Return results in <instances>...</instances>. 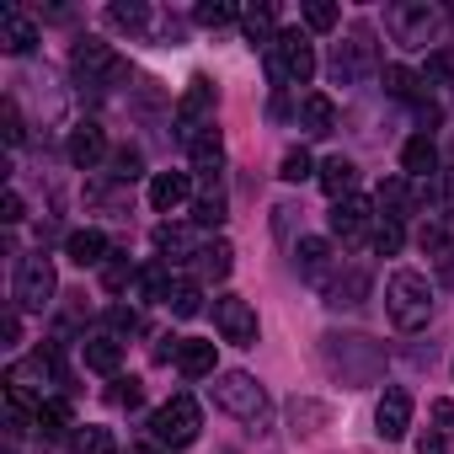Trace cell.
I'll use <instances>...</instances> for the list:
<instances>
[{"label":"cell","mask_w":454,"mask_h":454,"mask_svg":"<svg viewBox=\"0 0 454 454\" xmlns=\"http://www.w3.org/2000/svg\"><path fill=\"white\" fill-rule=\"evenodd\" d=\"M321 364H326V374H332L342 390H369V385L385 380L390 353H385V342H374L369 332H326V337H321Z\"/></svg>","instance_id":"cell-1"},{"label":"cell","mask_w":454,"mask_h":454,"mask_svg":"<svg viewBox=\"0 0 454 454\" xmlns=\"http://www.w3.org/2000/svg\"><path fill=\"white\" fill-rule=\"evenodd\" d=\"M433 310H438L433 284H427L417 268H395V273H390V284H385V316H390V326L417 332V326H427V321H433Z\"/></svg>","instance_id":"cell-2"},{"label":"cell","mask_w":454,"mask_h":454,"mask_svg":"<svg viewBox=\"0 0 454 454\" xmlns=\"http://www.w3.org/2000/svg\"><path fill=\"white\" fill-rule=\"evenodd\" d=\"M443 27H449V12L433 6V0H395V6L385 12V33H390L401 49H427V43L438 49Z\"/></svg>","instance_id":"cell-3"},{"label":"cell","mask_w":454,"mask_h":454,"mask_svg":"<svg viewBox=\"0 0 454 454\" xmlns=\"http://www.w3.org/2000/svg\"><path fill=\"white\" fill-rule=\"evenodd\" d=\"M208 395H214V406H219V411H231L236 422L268 427V411H273V401H268V390H262V385H257L247 369H224V374H214Z\"/></svg>","instance_id":"cell-4"},{"label":"cell","mask_w":454,"mask_h":454,"mask_svg":"<svg viewBox=\"0 0 454 454\" xmlns=\"http://www.w3.org/2000/svg\"><path fill=\"white\" fill-rule=\"evenodd\" d=\"M59 294V278H54V257L38 247V252H22L17 257V273H12V305L22 316H43Z\"/></svg>","instance_id":"cell-5"},{"label":"cell","mask_w":454,"mask_h":454,"mask_svg":"<svg viewBox=\"0 0 454 454\" xmlns=\"http://www.w3.org/2000/svg\"><path fill=\"white\" fill-rule=\"evenodd\" d=\"M70 70H75L81 91H113V86L129 81V59L113 43H102V38H81L70 49Z\"/></svg>","instance_id":"cell-6"},{"label":"cell","mask_w":454,"mask_h":454,"mask_svg":"<svg viewBox=\"0 0 454 454\" xmlns=\"http://www.w3.org/2000/svg\"><path fill=\"white\" fill-rule=\"evenodd\" d=\"M316 75V43L300 27H284L268 49V81L273 86H310Z\"/></svg>","instance_id":"cell-7"},{"label":"cell","mask_w":454,"mask_h":454,"mask_svg":"<svg viewBox=\"0 0 454 454\" xmlns=\"http://www.w3.org/2000/svg\"><path fill=\"white\" fill-rule=\"evenodd\" d=\"M214 107H219L214 81H208V75H192V81H187V91H182V102H176V113H171V139L187 150L198 134H208V129H214Z\"/></svg>","instance_id":"cell-8"},{"label":"cell","mask_w":454,"mask_h":454,"mask_svg":"<svg viewBox=\"0 0 454 454\" xmlns=\"http://www.w3.org/2000/svg\"><path fill=\"white\" fill-rule=\"evenodd\" d=\"M198 427H203V417H198V401H192L187 390H176L166 406L150 411V433H155V443H166V449H187V443L198 438Z\"/></svg>","instance_id":"cell-9"},{"label":"cell","mask_w":454,"mask_h":454,"mask_svg":"<svg viewBox=\"0 0 454 454\" xmlns=\"http://www.w3.org/2000/svg\"><path fill=\"white\" fill-rule=\"evenodd\" d=\"M369 289H374V273H369V262H358V257H342V268L326 278L321 300H326L332 310H358V305L369 300Z\"/></svg>","instance_id":"cell-10"},{"label":"cell","mask_w":454,"mask_h":454,"mask_svg":"<svg viewBox=\"0 0 454 454\" xmlns=\"http://www.w3.org/2000/svg\"><path fill=\"white\" fill-rule=\"evenodd\" d=\"M214 332L231 342V348H252L257 342V310L241 294H219L214 300Z\"/></svg>","instance_id":"cell-11"},{"label":"cell","mask_w":454,"mask_h":454,"mask_svg":"<svg viewBox=\"0 0 454 454\" xmlns=\"http://www.w3.org/2000/svg\"><path fill=\"white\" fill-rule=\"evenodd\" d=\"M294 268H300L305 284L326 289V278L342 268V252H337L332 241H321V236H300V247H294Z\"/></svg>","instance_id":"cell-12"},{"label":"cell","mask_w":454,"mask_h":454,"mask_svg":"<svg viewBox=\"0 0 454 454\" xmlns=\"http://www.w3.org/2000/svg\"><path fill=\"white\" fill-rule=\"evenodd\" d=\"M65 160H70L75 171H97L102 160H113L102 123H75V129H70V139H65Z\"/></svg>","instance_id":"cell-13"},{"label":"cell","mask_w":454,"mask_h":454,"mask_svg":"<svg viewBox=\"0 0 454 454\" xmlns=\"http://www.w3.org/2000/svg\"><path fill=\"white\" fill-rule=\"evenodd\" d=\"M406 427H411V390L390 385V390L380 395V406H374V433H380L385 443H401Z\"/></svg>","instance_id":"cell-14"},{"label":"cell","mask_w":454,"mask_h":454,"mask_svg":"<svg viewBox=\"0 0 454 454\" xmlns=\"http://www.w3.org/2000/svg\"><path fill=\"white\" fill-rule=\"evenodd\" d=\"M38 43H43V33H38V22H33L27 12H17V6H6V12H0V54L27 59Z\"/></svg>","instance_id":"cell-15"},{"label":"cell","mask_w":454,"mask_h":454,"mask_svg":"<svg viewBox=\"0 0 454 454\" xmlns=\"http://www.w3.org/2000/svg\"><path fill=\"white\" fill-rule=\"evenodd\" d=\"M374 203H364V198H342V203H332V214H326V224H332V236L337 241H364L369 231H374Z\"/></svg>","instance_id":"cell-16"},{"label":"cell","mask_w":454,"mask_h":454,"mask_svg":"<svg viewBox=\"0 0 454 454\" xmlns=\"http://www.w3.org/2000/svg\"><path fill=\"white\" fill-rule=\"evenodd\" d=\"M224 219H231V198H224V171H219V176H198L192 224H203V231H219Z\"/></svg>","instance_id":"cell-17"},{"label":"cell","mask_w":454,"mask_h":454,"mask_svg":"<svg viewBox=\"0 0 454 454\" xmlns=\"http://www.w3.org/2000/svg\"><path fill=\"white\" fill-rule=\"evenodd\" d=\"M236 268V247L231 241H203L192 257V284H224Z\"/></svg>","instance_id":"cell-18"},{"label":"cell","mask_w":454,"mask_h":454,"mask_svg":"<svg viewBox=\"0 0 454 454\" xmlns=\"http://www.w3.org/2000/svg\"><path fill=\"white\" fill-rule=\"evenodd\" d=\"M198 192H192V176L187 171H155L150 176V208L155 214H171V208H182V203H192Z\"/></svg>","instance_id":"cell-19"},{"label":"cell","mask_w":454,"mask_h":454,"mask_svg":"<svg viewBox=\"0 0 454 454\" xmlns=\"http://www.w3.org/2000/svg\"><path fill=\"white\" fill-rule=\"evenodd\" d=\"M81 358H86V369H91V374H107V380H118V369H123V342H118L113 332L81 337Z\"/></svg>","instance_id":"cell-20"},{"label":"cell","mask_w":454,"mask_h":454,"mask_svg":"<svg viewBox=\"0 0 454 454\" xmlns=\"http://www.w3.org/2000/svg\"><path fill=\"white\" fill-rule=\"evenodd\" d=\"M65 257H70L75 268H102V262L113 257V241L86 224V231H70V236H65Z\"/></svg>","instance_id":"cell-21"},{"label":"cell","mask_w":454,"mask_h":454,"mask_svg":"<svg viewBox=\"0 0 454 454\" xmlns=\"http://www.w3.org/2000/svg\"><path fill=\"white\" fill-rule=\"evenodd\" d=\"M198 247H203V241L187 231V224H171V219H166V224H155V252H160V262H166V268H171V262H192V257H198Z\"/></svg>","instance_id":"cell-22"},{"label":"cell","mask_w":454,"mask_h":454,"mask_svg":"<svg viewBox=\"0 0 454 454\" xmlns=\"http://www.w3.org/2000/svg\"><path fill=\"white\" fill-rule=\"evenodd\" d=\"M348 59H353L358 81H369V75H380V70H385V65H380V33H374L369 22H358V27L348 33Z\"/></svg>","instance_id":"cell-23"},{"label":"cell","mask_w":454,"mask_h":454,"mask_svg":"<svg viewBox=\"0 0 454 454\" xmlns=\"http://www.w3.org/2000/svg\"><path fill=\"white\" fill-rule=\"evenodd\" d=\"M401 171L417 176V182H433L438 176V145H433V134H411L401 145Z\"/></svg>","instance_id":"cell-24"},{"label":"cell","mask_w":454,"mask_h":454,"mask_svg":"<svg viewBox=\"0 0 454 454\" xmlns=\"http://www.w3.org/2000/svg\"><path fill=\"white\" fill-rule=\"evenodd\" d=\"M86 203H91V208H107V214H129V203H134V187L102 171V176H91V182H86Z\"/></svg>","instance_id":"cell-25"},{"label":"cell","mask_w":454,"mask_h":454,"mask_svg":"<svg viewBox=\"0 0 454 454\" xmlns=\"http://www.w3.org/2000/svg\"><path fill=\"white\" fill-rule=\"evenodd\" d=\"M417 203H422V192H411L406 176H385L374 192V208H385V219H406V214H417Z\"/></svg>","instance_id":"cell-26"},{"label":"cell","mask_w":454,"mask_h":454,"mask_svg":"<svg viewBox=\"0 0 454 454\" xmlns=\"http://www.w3.org/2000/svg\"><path fill=\"white\" fill-rule=\"evenodd\" d=\"M300 129H305L310 139H326V134L337 129V102L321 97V91H310V97L300 102Z\"/></svg>","instance_id":"cell-27"},{"label":"cell","mask_w":454,"mask_h":454,"mask_svg":"<svg viewBox=\"0 0 454 454\" xmlns=\"http://www.w3.org/2000/svg\"><path fill=\"white\" fill-rule=\"evenodd\" d=\"M321 187H326V198L332 203H342V198H353V187H358V166L348 160V155H332V160H321Z\"/></svg>","instance_id":"cell-28"},{"label":"cell","mask_w":454,"mask_h":454,"mask_svg":"<svg viewBox=\"0 0 454 454\" xmlns=\"http://www.w3.org/2000/svg\"><path fill=\"white\" fill-rule=\"evenodd\" d=\"M70 427H75V417H70V401H65V395H49V401L38 406V438H49V443H65V438H75Z\"/></svg>","instance_id":"cell-29"},{"label":"cell","mask_w":454,"mask_h":454,"mask_svg":"<svg viewBox=\"0 0 454 454\" xmlns=\"http://www.w3.org/2000/svg\"><path fill=\"white\" fill-rule=\"evenodd\" d=\"M187 155H192V171H198V176H219V171H224V134H219V129L198 134V139L187 145Z\"/></svg>","instance_id":"cell-30"},{"label":"cell","mask_w":454,"mask_h":454,"mask_svg":"<svg viewBox=\"0 0 454 454\" xmlns=\"http://www.w3.org/2000/svg\"><path fill=\"white\" fill-rule=\"evenodd\" d=\"M241 33H247L252 49H273V38H278V6H252V12H241Z\"/></svg>","instance_id":"cell-31"},{"label":"cell","mask_w":454,"mask_h":454,"mask_svg":"<svg viewBox=\"0 0 454 454\" xmlns=\"http://www.w3.org/2000/svg\"><path fill=\"white\" fill-rule=\"evenodd\" d=\"M380 86H385L390 102H411V107L422 102V75L406 70V65H385V70H380Z\"/></svg>","instance_id":"cell-32"},{"label":"cell","mask_w":454,"mask_h":454,"mask_svg":"<svg viewBox=\"0 0 454 454\" xmlns=\"http://www.w3.org/2000/svg\"><path fill=\"white\" fill-rule=\"evenodd\" d=\"M176 374H182V380H208V374H214V342L182 337V353H176Z\"/></svg>","instance_id":"cell-33"},{"label":"cell","mask_w":454,"mask_h":454,"mask_svg":"<svg viewBox=\"0 0 454 454\" xmlns=\"http://www.w3.org/2000/svg\"><path fill=\"white\" fill-rule=\"evenodd\" d=\"M326 422H332V406H326V401H310V395H294V401H289V427H294L300 438L321 433Z\"/></svg>","instance_id":"cell-34"},{"label":"cell","mask_w":454,"mask_h":454,"mask_svg":"<svg viewBox=\"0 0 454 454\" xmlns=\"http://www.w3.org/2000/svg\"><path fill=\"white\" fill-rule=\"evenodd\" d=\"M107 27L113 33H150V6H145V0H113V6H107Z\"/></svg>","instance_id":"cell-35"},{"label":"cell","mask_w":454,"mask_h":454,"mask_svg":"<svg viewBox=\"0 0 454 454\" xmlns=\"http://www.w3.org/2000/svg\"><path fill=\"white\" fill-rule=\"evenodd\" d=\"M129 284H139V268H134V257H129V252H118V247H113V257L102 262V289H107V294H123Z\"/></svg>","instance_id":"cell-36"},{"label":"cell","mask_w":454,"mask_h":454,"mask_svg":"<svg viewBox=\"0 0 454 454\" xmlns=\"http://www.w3.org/2000/svg\"><path fill=\"white\" fill-rule=\"evenodd\" d=\"M160 305H166L171 316H182V321H192V316L203 310V284H192V278H176V284H171V294H166Z\"/></svg>","instance_id":"cell-37"},{"label":"cell","mask_w":454,"mask_h":454,"mask_svg":"<svg viewBox=\"0 0 454 454\" xmlns=\"http://www.w3.org/2000/svg\"><path fill=\"white\" fill-rule=\"evenodd\" d=\"M369 247H374V257H395L401 247H406V231H401V219H374V231H369Z\"/></svg>","instance_id":"cell-38"},{"label":"cell","mask_w":454,"mask_h":454,"mask_svg":"<svg viewBox=\"0 0 454 454\" xmlns=\"http://www.w3.org/2000/svg\"><path fill=\"white\" fill-rule=\"evenodd\" d=\"M192 22L198 27H231V22H241V6H231V0H198Z\"/></svg>","instance_id":"cell-39"},{"label":"cell","mask_w":454,"mask_h":454,"mask_svg":"<svg viewBox=\"0 0 454 454\" xmlns=\"http://www.w3.org/2000/svg\"><path fill=\"white\" fill-rule=\"evenodd\" d=\"M422 86H454V49H449V43H438V49L427 54Z\"/></svg>","instance_id":"cell-40"},{"label":"cell","mask_w":454,"mask_h":454,"mask_svg":"<svg viewBox=\"0 0 454 454\" xmlns=\"http://www.w3.org/2000/svg\"><path fill=\"white\" fill-rule=\"evenodd\" d=\"M107 166H113L107 176H118V182H129V187H134V182L145 176V155H139L134 145H123V150H113V160H107Z\"/></svg>","instance_id":"cell-41"},{"label":"cell","mask_w":454,"mask_h":454,"mask_svg":"<svg viewBox=\"0 0 454 454\" xmlns=\"http://www.w3.org/2000/svg\"><path fill=\"white\" fill-rule=\"evenodd\" d=\"M75 454H118V438L107 427H75Z\"/></svg>","instance_id":"cell-42"},{"label":"cell","mask_w":454,"mask_h":454,"mask_svg":"<svg viewBox=\"0 0 454 454\" xmlns=\"http://www.w3.org/2000/svg\"><path fill=\"white\" fill-rule=\"evenodd\" d=\"M134 91V113H145V118H155L160 107H166V91H160V81H150V75H139V86H129Z\"/></svg>","instance_id":"cell-43"},{"label":"cell","mask_w":454,"mask_h":454,"mask_svg":"<svg viewBox=\"0 0 454 454\" xmlns=\"http://www.w3.org/2000/svg\"><path fill=\"white\" fill-rule=\"evenodd\" d=\"M107 401H113L118 411H134V406H145V385H139L134 374H118L113 390H107Z\"/></svg>","instance_id":"cell-44"},{"label":"cell","mask_w":454,"mask_h":454,"mask_svg":"<svg viewBox=\"0 0 454 454\" xmlns=\"http://www.w3.org/2000/svg\"><path fill=\"white\" fill-rule=\"evenodd\" d=\"M0 129H6V145H27V118H22V102L17 97L0 102Z\"/></svg>","instance_id":"cell-45"},{"label":"cell","mask_w":454,"mask_h":454,"mask_svg":"<svg viewBox=\"0 0 454 454\" xmlns=\"http://www.w3.org/2000/svg\"><path fill=\"white\" fill-rule=\"evenodd\" d=\"M278 176L284 182H305V176H316V160H310V150H284V160H278Z\"/></svg>","instance_id":"cell-46"},{"label":"cell","mask_w":454,"mask_h":454,"mask_svg":"<svg viewBox=\"0 0 454 454\" xmlns=\"http://www.w3.org/2000/svg\"><path fill=\"white\" fill-rule=\"evenodd\" d=\"M139 294H145V300H166V294H171V273H166V262L139 268Z\"/></svg>","instance_id":"cell-47"},{"label":"cell","mask_w":454,"mask_h":454,"mask_svg":"<svg viewBox=\"0 0 454 454\" xmlns=\"http://www.w3.org/2000/svg\"><path fill=\"white\" fill-rule=\"evenodd\" d=\"M417 247H422V257H443V252H454V247H449V231H443L438 219H427L422 231H417Z\"/></svg>","instance_id":"cell-48"},{"label":"cell","mask_w":454,"mask_h":454,"mask_svg":"<svg viewBox=\"0 0 454 454\" xmlns=\"http://www.w3.org/2000/svg\"><path fill=\"white\" fill-rule=\"evenodd\" d=\"M305 27L310 33H332L337 27V6H332V0H310V6H305Z\"/></svg>","instance_id":"cell-49"},{"label":"cell","mask_w":454,"mask_h":454,"mask_svg":"<svg viewBox=\"0 0 454 454\" xmlns=\"http://www.w3.org/2000/svg\"><path fill=\"white\" fill-rule=\"evenodd\" d=\"M107 326H113V337H134L139 332V310L134 305H107Z\"/></svg>","instance_id":"cell-50"},{"label":"cell","mask_w":454,"mask_h":454,"mask_svg":"<svg viewBox=\"0 0 454 454\" xmlns=\"http://www.w3.org/2000/svg\"><path fill=\"white\" fill-rule=\"evenodd\" d=\"M417 454H449V433H438V427H427V433L417 438Z\"/></svg>","instance_id":"cell-51"},{"label":"cell","mask_w":454,"mask_h":454,"mask_svg":"<svg viewBox=\"0 0 454 454\" xmlns=\"http://www.w3.org/2000/svg\"><path fill=\"white\" fill-rule=\"evenodd\" d=\"M0 337H6V348H17V342H22V310H17V305L6 310V321H0Z\"/></svg>","instance_id":"cell-52"},{"label":"cell","mask_w":454,"mask_h":454,"mask_svg":"<svg viewBox=\"0 0 454 454\" xmlns=\"http://www.w3.org/2000/svg\"><path fill=\"white\" fill-rule=\"evenodd\" d=\"M0 219H6V224H22V219H27V203H22V192H17V187L6 192V214H0Z\"/></svg>","instance_id":"cell-53"},{"label":"cell","mask_w":454,"mask_h":454,"mask_svg":"<svg viewBox=\"0 0 454 454\" xmlns=\"http://www.w3.org/2000/svg\"><path fill=\"white\" fill-rule=\"evenodd\" d=\"M155 38H160L166 49H176V43H182V22H176V17H166V22L155 27Z\"/></svg>","instance_id":"cell-54"},{"label":"cell","mask_w":454,"mask_h":454,"mask_svg":"<svg viewBox=\"0 0 454 454\" xmlns=\"http://www.w3.org/2000/svg\"><path fill=\"white\" fill-rule=\"evenodd\" d=\"M433 427H438V433L454 427V401H433Z\"/></svg>","instance_id":"cell-55"},{"label":"cell","mask_w":454,"mask_h":454,"mask_svg":"<svg viewBox=\"0 0 454 454\" xmlns=\"http://www.w3.org/2000/svg\"><path fill=\"white\" fill-rule=\"evenodd\" d=\"M438 187H443V214L454 219V171H438Z\"/></svg>","instance_id":"cell-56"},{"label":"cell","mask_w":454,"mask_h":454,"mask_svg":"<svg viewBox=\"0 0 454 454\" xmlns=\"http://www.w3.org/2000/svg\"><path fill=\"white\" fill-rule=\"evenodd\" d=\"M129 454H171V449H166V443H134Z\"/></svg>","instance_id":"cell-57"},{"label":"cell","mask_w":454,"mask_h":454,"mask_svg":"<svg viewBox=\"0 0 454 454\" xmlns=\"http://www.w3.org/2000/svg\"><path fill=\"white\" fill-rule=\"evenodd\" d=\"M12 454H17V449H12Z\"/></svg>","instance_id":"cell-58"}]
</instances>
